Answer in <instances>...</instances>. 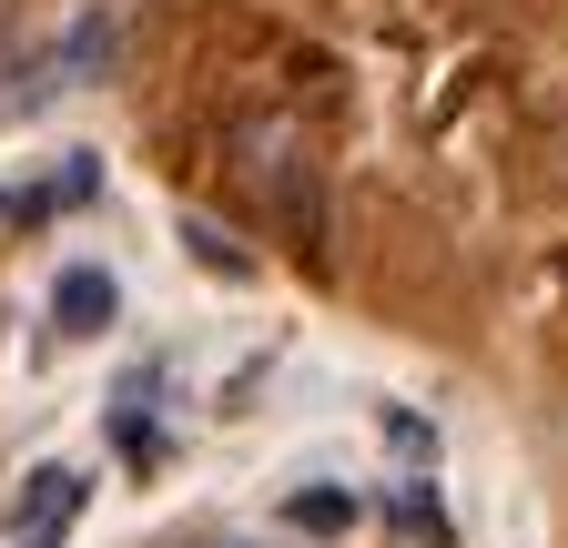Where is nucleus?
I'll list each match as a JSON object with an SVG mask.
<instances>
[{
	"mask_svg": "<svg viewBox=\"0 0 568 548\" xmlns=\"http://www.w3.org/2000/svg\"><path fill=\"white\" fill-rule=\"evenodd\" d=\"M112 315H122V285H112L102 264H71L61 285H51V325H61V335H102Z\"/></svg>",
	"mask_w": 568,
	"mask_h": 548,
	"instance_id": "nucleus-4",
	"label": "nucleus"
},
{
	"mask_svg": "<svg viewBox=\"0 0 568 548\" xmlns=\"http://www.w3.org/2000/svg\"><path fill=\"white\" fill-rule=\"evenodd\" d=\"M234 173L264 193V214L295 234V244H315V173H305V143H295V122H244L234 132Z\"/></svg>",
	"mask_w": 568,
	"mask_h": 548,
	"instance_id": "nucleus-1",
	"label": "nucleus"
},
{
	"mask_svg": "<svg viewBox=\"0 0 568 548\" xmlns=\"http://www.w3.org/2000/svg\"><path fill=\"white\" fill-rule=\"evenodd\" d=\"M112 41H122V21L112 11H82L51 51H41V72H51V92H71V82H102L112 72Z\"/></svg>",
	"mask_w": 568,
	"mask_h": 548,
	"instance_id": "nucleus-3",
	"label": "nucleus"
},
{
	"mask_svg": "<svg viewBox=\"0 0 568 548\" xmlns=\"http://www.w3.org/2000/svg\"><path fill=\"white\" fill-rule=\"evenodd\" d=\"M284 518L315 528V538H335V528H355V498H345V488H295V498H284Z\"/></svg>",
	"mask_w": 568,
	"mask_h": 548,
	"instance_id": "nucleus-5",
	"label": "nucleus"
},
{
	"mask_svg": "<svg viewBox=\"0 0 568 548\" xmlns=\"http://www.w3.org/2000/svg\"><path fill=\"white\" fill-rule=\"evenodd\" d=\"M82 498H92L82 467H31V488L11 498V538H21V548H51L71 518H82Z\"/></svg>",
	"mask_w": 568,
	"mask_h": 548,
	"instance_id": "nucleus-2",
	"label": "nucleus"
},
{
	"mask_svg": "<svg viewBox=\"0 0 568 548\" xmlns=\"http://www.w3.org/2000/svg\"><path fill=\"white\" fill-rule=\"evenodd\" d=\"M0 214H11V203H0Z\"/></svg>",
	"mask_w": 568,
	"mask_h": 548,
	"instance_id": "nucleus-7",
	"label": "nucleus"
},
{
	"mask_svg": "<svg viewBox=\"0 0 568 548\" xmlns=\"http://www.w3.org/2000/svg\"><path fill=\"white\" fill-rule=\"evenodd\" d=\"M183 244H193V264H213V274H244V264H254L244 244H224V224H183Z\"/></svg>",
	"mask_w": 568,
	"mask_h": 548,
	"instance_id": "nucleus-6",
	"label": "nucleus"
}]
</instances>
